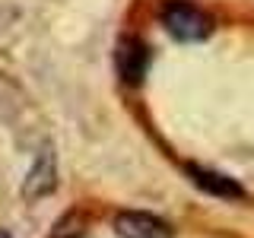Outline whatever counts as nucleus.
Wrapping results in <instances>:
<instances>
[{
    "instance_id": "3",
    "label": "nucleus",
    "mask_w": 254,
    "mask_h": 238,
    "mask_svg": "<svg viewBox=\"0 0 254 238\" xmlns=\"http://www.w3.org/2000/svg\"><path fill=\"white\" fill-rule=\"evenodd\" d=\"M54 187H58V162H54V153H42L35 159V165L29 169L26 181H22V197L26 200H42Z\"/></svg>"
},
{
    "instance_id": "2",
    "label": "nucleus",
    "mask_w": 254,
    "mask_h": 238,
    "mask_svg": "<svg viewBox=\"0 0 254 238\" xmlns=\"http://www.w3.org/2000/svg\"><path fill=\"white\" fill-rule=\"evenodd\" d=\"M118 238H175V229L165 219L140 210H124L115 216Z\"/></svg>"
},
{
    "instance_id": "7",
    "label": "nucleus",
    "mask_w": 254,
    "mask_h": 238,
    "mask_svg": "<svg viewBox=\"0 0 254 238\" xmlns=\"http://www.w3.org/2000/svg\"><path fill=\"white\" fill-rule=\"evenodd\" d=\"M0 238H10V235H6V232H0Z\"/></svg>"
},
{
    "instance_id": "5",
    "label": "nucleus",
    "mask_w": 254,
    "mask_h": 238,
    "mask_svg": "<svg viewBox=\"0 0 254 238\" xmlns=\"http://www.w3.org/2000/svg\"><path fill=\"white\" fill-rule=\"evenodd\" d=\"M146 63H149V51L140 38H124L121 48H118V73H121L127 83L137 86L143 76H146Z\"/></svg>"
},
{
    "instance_id": "1",
    "label": "nucleus",
    "mask_w": 254,
    "mask_h": 238,
    "mask_svg": "<svg viewBox=\"0 0 254 238\" xmlns=\"http://www.w3.org/2000/svg\"><path fill=\"white\" fill-rule=\"evenodd\" d=\"M162 26L178 42H200V38H206L213 32V19L200 6H190L185 0H172L162 10Z\"/></svg>"
},
{
    "instance_id": "4",
    "label": "nucleus",
    "mask_w": 254,
    "mask_h": 238,
    "mask_svg": "<svg viewBox=\"0 0 254 238\" xmlns=\"http://www.w3.org/2000/svg\"><path fill=\"white\" fill-rule=\"evenodd\" d=\"M188 178L194 181L203 194H213V197H222V200H242L245 190L235 178L222 172H213V169H200V165H188Z\"/></svg>"
},
{
    "instance_id": "6",
    "label": "nucleus",
    "mask_w": 254,
    "mask_h": 238,
    "mask_svg": "<svg viewBox=\"0 0 254 238\" xmlns=\"http://www.w3.org/2000/svg\"><path fill=\"white\" fill-rule=\"evenodd\" d=\"M79 235H83V216H76V213L61 219V226L54 229V238H79Z\"/></svg>"
}]
</instances>
